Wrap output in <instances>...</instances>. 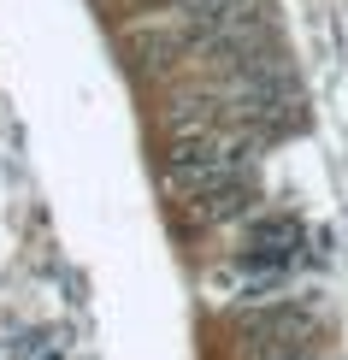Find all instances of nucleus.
<instances>
[{"label": "nucleus", "mask_w": 348, "mask_h": 360, "mask_svg": "<svg viewBox=\"0 0 348 360\" xmlns=\"http://www.w3.org/2000/svg\"><path fill=\"white\" fill-rule=\"evenodd\" d=\"M295 248H301L295 213H260L248 231H242V260H236V266L266 272V278H283V266L295 260Z\"/></svg>", "instance_id": "nucleus-1"}]
</instances>
